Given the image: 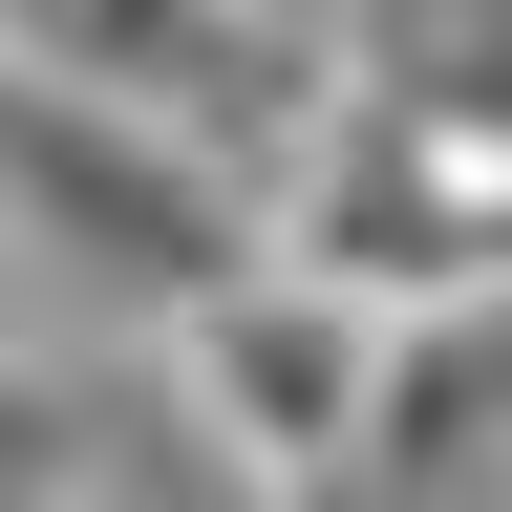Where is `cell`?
Returning <instances> with one entry per match:
<instances>
[{"mask_svg":"<svg viewBox=\"0 0 512 512\" xmlns=\"http://www.w3.org/2000/svg\"><path fill=\"white\" fill-rule=\"evenodd\" d=\"M0 214H22V256H64L128 320H192L214 278H256V192H214L192 150H150L86 86H43L22 43H0Z\"/></svg>","mask_w":512,"mask_h":512,"instance_id":"obj_1","label":"cell"},{"mask_svg":"<svg viewBox=\"0 0 512 512\" xmlns=\"http://www.w3.org/2000/svg\"><path fill=\"white\" fill-rule=\"evenodd\" d=\"M43 64V86H86V107H128L150 150H192L214 192H278L299 150H320V107H342V64H363V22H235V0H107V22H0Z\"/></svg>","mask_w":512,"mask_h":512,"instance_id":"obj_2","label":"cell"},{"mask_svg":"<svg viewBox=\"0 0 512 512\" xmlns=\"http://www.w3.org/2000/svg\"><path fill=\"white\" fill-rule=\"evenodd\" d=\"M150 384L192 406V448H214L256 512L342 491V448H363V320H342V299H299L278 256H256V278H214L192 320H150Z\"/></svg>","mask_w":512,"mask_h":512,"instance_id":"obj_3","label":"cell"},{"mask_svg":"<svg viewBox=\"0 0 512 512\" xmlns=\"http://www.w3.org/2000/svg\"><path fill=\"white\" fill-rule=\"evenodd\" d=\"M491 448H512L491 320H406V342H363V448H342V470H363L384 512H491Z\"/></svg>","mask_w":512,"mask_h":512,"instance_id":"obj_4","label":"cell"},{"mask_svg":"<svg viewBox=\"0 0 512 512\" xmlns=\"http://www.w3.org/2000/svg\"><path fill=\"white\" fill-rule=\"evenodd\" d=\"M0 512H86V491H0Z\"/></svg>","mask_w":512,"mask_h":512,"instance_id":"obj_5","label":"cell"}]
</instances>
